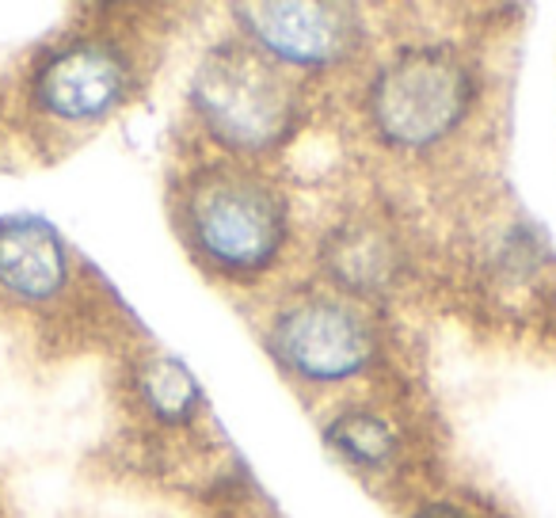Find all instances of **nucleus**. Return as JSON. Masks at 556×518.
Here are the masks:
<instances>
[{"mask_svg": "<svg viewBox=\"0 0 556 518\" xmlns=\"http://www.w3.org/2000/svg\"><path fill=\"white\" fill-rule=\"evenodd\" d=\"M191 103L210 138L232 153H267L298 130L302 100L282 65L252 42L214 47L191 80Z\"/></svg>", "mask_w": 556, "mask_h": 518, "instance_id": "f257e3e1", "label": "nucleus"}, {"mask_svg": "<svg viewBox=\"0 0 556 518\" xmlns=\"http://www.w3.org/2000/svg\"><path fill=\"white\" fill-rule=\"evenodd\" d=\"M184 225L194 252L225 275H260L290 237L287 199L244 168H206L191 179Z\"/></svg>", "mask_w": 556, "mask_h": 518, "instance_id": "f03ea898", "label": "nucleus"}, {"mask_svg": "<svg viewBox=\"0 0 556 518\" xmlns=\"http://www.w3.org/2000/svg\"><path fill=\"white\" fill-rule=\"evenodd\" d=\"M472 100L477 73L454 47H404L378 70L366 111L386 146L427 149L469 118Z\"/></svg>", "mask_w": 556, "mask_h": 518, "instance_id": "7ed1b4c3", "label": "nucleus"}, {"mask_svg": "<svg viewBox=\"0 0 556 518\" xmlns=\"http://www.w3.org/2000/svg\"><path fill=\"white\" fill-rule=\"evenodd\" d=\"M270 351L287 370L313 386L358 378L378 358V340L366 317L336 298H305L278 313L270 328Z\"/></svg>", "mask_w": 556, "mask_h": 518, "instance_id": "20e7f679", "label": "nucleus"}, {"mask_svg": "<svg viewBox=\"0 0 556 518\" xmlns=\"http://www.w3.org/2000/svg\"><path fill=\"white\" fill-rule=\"evenodd\" d=\"M232 16L275 65L328 70L348 62L363 42L358 12L336 0H255L232 4Z\"/></svg>", "mask_w": 556, "mask_h": 518, "instance_id": "39448f33", "label": "nucleus"}, {"mask_svg": "<svg viewBox=\"0 0 556 518\" xmlns=\"http://www.w3.org/2000/svg\"><path fill=\"white\" fill-rule=\"evenodd\" d=\"M130 80V62L115 42L85 39L54 50L35 73L31 92L58 123H96L126 100Z\"/></svg>", "mask_w": 556, "mask_h": 518, "instance_id": "423d86ee", "label": "nucleus"}, {"mask_svg": "<svg viewBox=\"0 0 556 518\" xmlns=\"http://www.w3.org/2000/svg\"><path fill=\"white\" fill-rule=\"evenodd\" d=\"M320 260H325L328 279L355 298L386 294L396 282V275L404 271L401 240L374 217H355V222H343L336 232H328Z\"/></svg>", "mask_w": 556, "mask_h": 518, "instance_id": "0eeeda50", "label": "nucleus"}, {"mask_svg": "<svg viewBox=\"0 0 556 518\" xmlns=\"http://www.w3.org/2000/svg\"><path fill=\"white\" fill-rule=\"evenodd\" d=\"M70 279L65 244L47 222L16 217L0 225V290L20 302H50Z\"/></svg>", "mask_w": 556, "mask_h": 518, "instance_id": "6e6552de", "label": "nucleus"}, {"mask_svg": "<svg viewBox=\"0 0 556 518\" xmlns=\"http://www.w3.org/2000/svg\"><path fill=\"white\" fill-rule=\"evenodd\" d=\"M138 393L161 424H187L202 404V389L194 374L172 355H153L141 363Z\"/></svg>", "mask_w": 556, "mask_h": 518, "instance_id": "1a4fd4ad", "label": "nucleus"}, {"mask_svg": "<svg viewBox=\"0 0 556 518\" xmlns=\"http://www.w3.org/2000/svg\"><path fill=\"white\" fill-rule=\"evenodd\" d=\"M325 442L332 454L358 469H381L396 454V431L386 416L370 408H348L325 427Z\"/></svg>", "mask_w": 556, "mask_h": 518, "instance_id": "9d476101", "label": "nucleus"}]
</instances>
